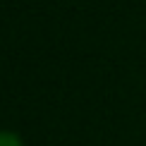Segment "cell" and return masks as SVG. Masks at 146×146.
I'll return each instance as SVG.
<instances>
[{"instance_id": "6da1fadb", "label": "cell", "mask_w": 146, "mask_h": 146, "mask_svg": "<svg viewBox=\"0 0 146 146\" xmlns=\"http://www.w3.org/2000/svg\"><path fill=\"white\" fill-rule=\"evenodd\" d=\"M0 146H22V139L12 132H0Z\"/></svg>"}]
</instances>
